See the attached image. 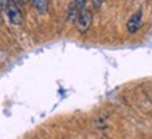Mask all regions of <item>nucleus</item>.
Masks as SVG:
<instances>
[{
    "label": "nucleus",
    "instance_id": "9d476101",
    "mask_svg": "<svg viewBox=\"0 0 152 139\" xmlns=\"http://www.w3.org/2000/svg\"><path fill=\"white\" fill-rule=\"evenodd\" d=\"M14 1H18V3H20V0H14Z\"/></svg>",
    "mask_w": 152,
    "mask_h": 139
},
{
    "label": "nucleus",
    "instance_id": "39448f33",
    "mask_svg": "<svg viewBox=\"0 0 152 139\" xmlns=\"http://www.w3.org/2000/svg\"><path fill=\"white\" fill-rule=\"evenodd\" d=\"M77 14H79V7L75 4V1L69 6V10H68V21L69 23H76V18H77Z\"/></svg>",
    "mask_w": 152,
    "mask_h": 139
},
{
    "label": "nucleus",
    "instance_id": "7ed1b4c3",
    "mask_svg": "<svg viewBox=\"0 0 152 139\" xmlns=\"http://www.w3.org/2000/svg\"><path fill=\"white\" fill-rule=\"evenodd\" d=\"M142 20H144V13H142V10L135 11V13L130 17V20L127 21V31L130 32V34L138 32L142 25Z\"/></svg>",
    "mask_w": 152,
    "mask_h": 139
},
{
    "label": "nucleus",
    "instance_id": "6e6552de",
    "mask_svg": "<svg viewBox=\"0 0 152 139\" xmlns=\"http://www.w3.org/2000/svg\"><path fill=\"white\" fill-rule=\"evenodd\" d=\"M7 1L9 0H0V10H4L6 6H7Z\"/></svg>",
    "mask_w": 152,
    "mask_h": 139
},
{
    "label": "nucleus",
    "instance_id": "0eeeda50",
    "mask_svg": "<svg viewBox=\"0 0 152 139\" xmlns=\"http://www.w3.org/2000/svg\"><path fill=\"white\" fill-rule=\"evenodd\" d=\"M103 1L104 0H92L93 9H94V10H99V9L102 7V4H103Z\"/></svg>",
    "mask_w": 152,
    "mask_h": 139
},
{
    "label": "nucleus",
    "instance_id": "20e7f679",
    "mask_svg": "<svg viewBox=\"0 0 152 139\" xmlns=\"http://www.w3.org/2000/svg\"><path fill=\"white\" fill-rule=\"evenodd\" d=\"M34 9L37 10L38 14L45 16L48 13V0H31Z\"/></svg>",
    "mask_w": 152,
    "mask_h": 139
},
{
    "label": "nucleus",
    "instance_id": "1a4fd4ad",
    "mask_svg": "<svg viewBox=\"0 0 152 139\" xmlns=\"http://www.w3.org/2000/svg\"><path fill=\"white\" fill-rule=\"evenodd\" d=\"M20 3H23V4H26V3H28V0H20Z\"/></svg>",
    "mask_w": 152,
    "mask_h": 139
},
{
    "label": "nucleus",
    "instance_id": "f257e3e1",
    "mask_svg": "<svg viewBox=\"0 0 152 139\" xmlns=\"http://www.w3.org/2000/svg\"><path fill=\"white\" fill-rule=\"evenodd\" d=\"M93 23V14L92 11L89 10L87 7L85 9H79V14H77V18H76V27H77V31L80 34H86L90 27H92Z\"/></svg>",
    "mask_w": 152,
    "mask_h": 139
},
{
    "label": "nucleus",
    "instance_id": "423d86ee",
    "mask_svg": "<svg viewBox=\"0 0 152 139\" xmlns=\"http://www.w3.org/2000/svg\"><path fill=\"white\" fill-rule=\"evenodd\" d=\"M73 1H75V4L77 6L79 9H85V7H87L90 0H73Z\"/></svg>",
    "mask_w": 152,
    "mask_h": 139
},
{
    "label": "nucleus",
    "instance_id": "f03ea898",
    "mask_svg": "<svg viewBox=\"0 0 152 139\" xmlns=\"http://www.w3.org/2000/svg\"><path fill=\"white\" fill-rule=\"evenodd\" d=\"M6 11H7V17H9V20H10L11 24L20 25L23 23V13H21V9H20L18 1L9 0V1H7V6H6Z\"/></svg>",
    "mask_w": 152,
    "mask_h": 139
}]
</instances>
